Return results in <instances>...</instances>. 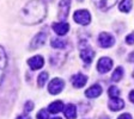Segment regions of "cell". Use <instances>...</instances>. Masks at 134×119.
Wrapping results in <instances>:
<instances>
[{"label":"cell","mask_w":134,"mask_h":119,"mask_svg":"<svg viewBox=\"0 0 134 119\" xmlns=\"http://www.w3.org/2000/svg\"><path fill=\"white\" fill-rule=\"evenodd\" d=\"M47 16V6L42 0H30L19 12V18L24 24L34 25L41 23Z\"/></svg>","instance_id":"obj_1"},{"label":"cell","mask_w":134,"mask_h":119,"mask_svg":"<svg viewBox=\"0 0 134 119\" xmlns=\"http://www.w3.org/2000/svg\"><path fill=\"white\" fill-rule=\"evenodd\" d=\"M73 19L75 23H78L80 25H87L91 22V16L86 10H78L73 14Z\"/></svg>","instance_id":"obj_2"},{"label":"cell","mask_w":134,"mask_h":119,"mask_svg":"<svg viewBox=\"0 0 134 119\" xmlns=\"http://www.w3.org/2000/svg\"><path fill=\"white\" fill-rule=\"evenodd\" d=\"M64 87H65L64 80H61V79H53L49 82V85H48V92L50 94L56 95L64 89Z\"/></svg>","instance_id":"obj_3"},{"label":"cell","mask_w":134,"mask_h":119,"mask_svg":"<svg viewBox=\"0 0 134 119\" xmlns=\"http://www.w3.org/2000/svg\"><path fill=\"white\" fill-rule=\"evenodd\" d=\"M98 44L102 48H110L115 44V38L108 32H100L98 36Z\"/></svg>","instance_id":"obj_4"},{"label":"cell","mask_w":134,"mask_h":119,"mask_svg":"<svg viewBox=\"0 0 134 119\" xmlns=\"http://www.w3.org/2000/svg\"><path fill=\"white\" fill-rule=\"evenodd\" d=\"M95 55H96V53L87 44H85L84 47L80 44V57L85 63H91Z\"/></svg>","instance_id":"obj_5"},{"label":"cell","mask_w":134,"mask_h":119,"mask_svg":"<svg viewBox=\"0 0 134 119\" xmlns=\"http://www.w3.org/2000/svg\"><path fill=\"white\" fill-rule=\"evenodd\" d=\"M113 68V61L111 58L109 57H102L99 58V61L97 63V70L100 74H104V73H108L109 70Z\"/></svg>","instance_id":"obj_6"},{"label":"cell","mask_w":134,"mask_h":119,"mask_svg":"<svg viewBox=\"0 0 134 119\" xmlns=\"http://www.w3.org/2000/svg\"><path fill=\"white\" fill-rule=\"evenodd\" d=\"M71 7V0H61L59 4V18L65 22L67 17H68V11Z\"/></svg>","instance_id":"obj_7"},{"label":"cell","mask_w":134,"mask_h":119,"mask_svg":"<svg viewBox=\"0 0 134 119\" xmlns=\"http://www.w3.org/2000/svg\"><path fill=\"white\" fill-rule=\"evenodd\" d=\"M46 41H47V33L40 32L38 35H36L32 38V41L30 43V49L34 50V49H37V48H41L46 43Z\"/></svg>","instance_id":"obj_8"},{"label":"cell","mask_w":134,"mask_h":119,"mask_svg":"<svg viewBox=\"0 0 134 119\" xmlns=\"http://www.w3.org/2000/svg\"><path fill=\"white\" fill-rule=\"evenodd\" d=\"M52 28L55 31L56 35L64 36V35H66V33L68 32V30H70V25L66 22H60V23H54V24L52 25Z\"/></svg>","instance_id":"obj_9"},{"label":"cell","mask_w":134,"mask_h":119,"mask_svg":"<svg viewBox=\"0 0 134 119\" xmlns=\"http://www.w3.org/2000/svg\"><path fill=\"white\" fill-rule=\"evenodd\" d=\"M28 64L32 70H37V69H41L42 67H43V64H44V60H43L42 56L36 55V56H34V57L29 58Z\"/></svg>","instance_id":"obj_10"},{"label":"cell","mask_w":134,"mask_h":119,"mask_svg":"<svg viewBox=\"0 0 134 119\" xmlns=\"http://www.w3.org/2000/svg\"><path fill=\"white\" fill-rule=\"evenodd\" d=\"M7 66V57H6V53L3 48L0 47V83L4 79V74H5V69Z\"/></svg>","instance_id":"obj_11"},{"label":"cell","mask_w":134,"mask_h":119,"mask_svg":"<svg viewBox=\"0 0 134 119\" xmlns=\"http://www.w3.org/2000/svg\"><path fill=\"white\" fill-rule=\"evenodd\" d=\"M86 82H87V78L85 75L80 74V73L74 75L72 78V85L74 88H81V87H84L86 85Z\"/></svg>","instance_id":"obj_12"},{"label":"cell","mask_w":134,"mask_h":119,"mask_svg":"<svg viewBox=\"0 0 134 119\" xmlns=\"http://www.w3.org/2000/svg\"><path fill=\"white\" fill-rule=\"evenodd\" d=\"M102 94V87L99 85H92L90 88L86 89L85 92V95L86 98H90V99H93V98H98Z\"/></svg>","instance_id":"obj_13"},{"label":"cell","mask_w":134,"mask_h":119,"mask_svg":"<svg viewBox=\"0 0 134 119\" xmlns=\"http://www.w3.org/2000/svg\"><path fill=\"white\" fill-rule=\"evenodd\" d=\"M108 106L111 111L116 112V111H120V110H122V108L125 107V101H123L122 99H120V98H113V99H110V101L108 103Z\"/></svg>","instance_id":"obj_14"},{"label":"cell","mask_w":134,"mask_h":119,"mask_svg":"<svg viewBox=\"0 0 134 119\" xmlns=\"http://www.w3.org/2000/svg\"><path fill=\"white\" fill-rule=\"evenodd\" d=\"M116 1L117 0H93L95 5L97 6L99 10H102V11H107V10H109L110 7H113Z\"/></svg>","instance_id":"obj_15"},{"label":"cell","mask_w":134,"mask_h":119,"mask_svg":"<svg viewBox=\"0 0 134 119\" xmlns=\"http://www.w3.org/2000/svg\"><path fill=\"white\" fill-rule=\"evenodd\" d=\"M64 104H62V101H54V103H52L49 106H48V112L49 113H59V112H61L62 110H64Z\"/></svg>","instance_id":"obj_16"},{"label":"cell","mask_w":134,"mask_h":119,"mask_svg":"<svg viewBox=\"0 0 134 119\" xmlns=\"http://www.w3.org/2000/svg\"><path fill=\"white\" fill-rule=\"evenodd\" d=\"M77 116V107L73 104H68L65 107V117L66 119H74Z\"/></svg>","instance_id":"obj_17"},{"label":"cell","mask_w":134,"mask_h":119,"mask_svg":"<svg viewBox=\"0 0 134 119\" xmlns=\"http://www.w3.org/2000/svg\"><path fill=\"white\" fill-rule=\"evenodd\" d=\"M132 6H133V0H122L119 5V8H120L121 12H129L132 10Z\"/></svg>","instance_id":"obj_18"},{"label":"cell","mask_w":134,"mask_h":119,"mask_svg":"<svg viewBox=\"0 0 134 119\" xmlns=\"http://www.w3.org/2000/svg\"><path fill=\"white\" fill-rule=\"evenodd\" d=\"M66 41L64 39H59V38H53L52 39V47L55 48V49L60 50V49H65L66 48Z\"/></svg>","instance_id":"obj_19"},{"label":"cell","mask_w":134,"mask_h":119,"mask_svg":"<svg viewBox=\"0 0 134 119\" xmlns=\"http://www.w3.org/2000/svg\"><path fill=\"white\" fill-rule=\"evenodd\" d=\"M122 76H123V69H122V67H117L116 69H115V72L113 73L111 80L114 81V82H119V81L122 79Z\"/></svg>","instance_id":"obj_20"},{"label":"cell","mask_w":134,"mask_h":119,"mask_svg":"<svg viewBox=\"0 0 134 119\" xmlns=\"http://www.w3.org/2000/svg\"><path fill=\"white\" fill-rule=\"evenodd\" d=\"M47 80H48V73L47 72L41 73V74L38 75V78H37V86H38L40 88H42V87L46 85Z\"/></svg>","instance_id":"obj_21"},{"label":"cell","mask_w":134,"mask_h":119,"mask_svg":"<svg viewBox=\"0 0 134 119\" xmlns=\"http://www.w3.org/2000/svg\"><path fill=\"white\" fill-rule=\"evenodd\" d=\"M108 94L109 97L111 98H119V95H120V91H119V88L115 86H111V87H109V91H108Z\"/></svg>","instance_id":"obj_22"},{"label":"cell","mask_w":134,"mask_h":119,"mask_svg":"<svg viewBox=\"0 0 134 119\" xmlns=\"http://www.w3.org/2000/svg\"><path fill=\"white\" fill-rule=\"evenodd\" d=\"M37 119H48V111L47 110H41L37 113Z\"/></svg>","instance_id":"obj_23"},{"label":"cell","mask_w":134,"mask_h":119,"mask_svg":"<svg viewBox=\"0 0 134 119\" xmlns=\"http://www.w3.org/2000/svg\"><path fill=\"white\" fill-rule=\"evenodd\" d=\"M25 112H30V111H32L34 110V103L32 101H26L25 103Z\"/></svg>","instance_id":"obj_24"},{"label":"cell","mask_w":134,"mask_h":119,"mask_svg":"<svg viewBox=\"0 0 134 119\" xmlns=\"http://www.w3.org/2000/svg\"><path fill=\"white\" fill-rule=\"evenodd\" d=\"M126 42H127V44H134V32H132L131 35L126 37Z\"/></svg>","instance_id":"obj_25"},{"label":"cell","mask_w":134,"mask_h":119,"mask_svg":"<svg viewBox=\"0 0 134 119\" xmlns=\"http://www.w3.org/2000/svg\"><path fill=\"white\" fill-rule=\"evenodd\" d=\"M117 119H132V116L129 113H123V114H121Z\"/></svg>","instance_id":"obj_26"},{"label":"cell","mask_w":134,"mask_h":119,"mask_svg":"<svg viewBox=\"0 0 134 119\" xmlns=\"http://www.w3.org/2000/svg\"><path fill=\"white\" fill-rule=\"evenodd\" d=\"M129 100L134 104V91H131V93H129Z\"/></svg>","instance_id":"obj_27"},{"label":"cell","mask_w":134,"mask_h":119,"mask_svg":"<svg viewBox=\"0 0 134 119\" xmlns=\"http://www.w3.org/2000/svg\"><path fill=\"white\" fill-rule=\"evenodd\" d=\"M128 60H129L131 62H134V51H133V53H131V55H129Z\"/></svg>","instance_id":"obj_28"},{"label":"cell","mask_w":134,"mask_h":119,"mask_svg":"<svg viewBox=\"0 0 134 119\" xmlns=\"http://www.w3.org/2000/svg\"><path fill=\"white\" fill-rule=\"evenodd\" d=\"M17 119H30V117H28V116H19V117H17Z\"/></svg>","instance_id":"obj_29"},{"label":"cell","mask_w":134,"mask_h":119,"mask_svg":"<svg viewBox=\"0 0 134 119\" xmlns=\"http://www.w3.org/2000/svg\"><path fill=\"white\" fill-rule=\"evenodd\" d=\"M100 119H110V118H109V117H107V116H105V117H102V118H100Z\"/></svg>","instance_id":"obj_30"},{"label":"cell","mask_w":134,"mask_h":119,"mask_svg":"<svg viewBox=\"0 0 134 119\" xmlns=\"http://www.w3.org/2000/svg\"><path fill=\"white\" fill-rule=\"evenodd\" d=\"M53 119H61V118H59V117H56V118H53Z\"/></svg>","instance_id":"obj_31"},{"label":"cell","mask_w":134,"mask_h":119,"mask_svg":"<svg viewBox=\"0 0 134 119\" xmlns=\"http://www.w3.org/2000/svg\"><path fill=\"white\" fill-rule=\"evenodd\" d=\"M78 1H83V0H78Z\"/></svg>","instance_id":"obj_32"},{"label":"cell","mask_w":134,"mask_h":119,"mask_svg":"<svg viewBox=\"0 0 134 119\" xmlns=\"http://www.w3.org/2000/svg\"><path fill=\"white\" fill-rule=\"evenodd\" d=\"M133 76H134V72H133Z\"/></svg>","instance_id":"obj_33"},{"label":"cell","mask_w":134,"mask_h":119,"mask_svg":"<svg viewBox=\"0 0 134 119\" xmlns=\"http://www.w3.org/2000/svg\"><path fill=\"white\" fill-rule=\"evenodd\" d=\"M49 1H53V0H49Z\"/></svg>","instance_id":"obj_34"}]
</instances>
